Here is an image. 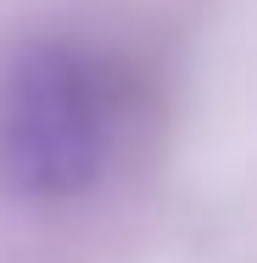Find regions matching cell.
I'll use <instances>...</instances> for the list:
<instances>
[{"label":"cell","mask_w":257,"mask_h":263,"mask_svg":"<svg viewBox=\"0 0 257 263\" xmlns=\"http://www.w3.org/2000/svg\"><path fill=\"white\" fill-rule=\"evenodd\" d=\"M146 118V73L106 40L34 34L0 62V191L67 208L101 191Z\"/></svg>","instance_id":"1"}]
</instances>
